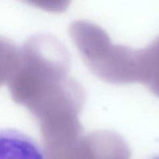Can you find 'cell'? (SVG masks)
<instances>
[{"label":"cell","mask_w":159,"mask_h":159,"mask_svg":"<svg viewBox=\"0 0 159 159\" xmlns=\"http://www.w3.org/2000/svg\"><path fill=\"white\" fill-rule=\"evenodd\" d=\"M69 71L68 51L53 36H33L21 48L1 40L2 84L39 124L80 113L84 92Z\"/></svg>","instance_id":"obj_1"},{"label":"cell","mask_w":159,"mask_h":159,"mask_svg":"<svg viewBox=\"0 0 159 159\" xmlns=\"http://www.w3.org/2000/svg\"><path fill=\"white\" fill-rule=\"evenodd\" d=\"M69 34L87 67L113 84L140 82L139 50L112 43L105 30L85 20L73 22Z\"/></svg>","instance_id":"obj_2"},{"label":"cell","mask_w":159,"mask_h":159,"mask_svg":"<svg viewBox=\"0 0 159 159\" xmlns=\"http://www.w3.org/2000/svg\"><path fill=\"white\" fill-rule=\"evenodd\" d=\"M0 159H47L37 143L14 130H2Z\"/></svg>","instance_id":"obj_3"},{"label":"cell","mask_w":159,"mask_h":159,"mask_svg":"<svg viewBox=\"0 0 159 159\" xmlns=\"http://www.w3.org/2000/svg\"><path fill=\"white\" fill-rule=\"evenodd\" d=\"M141 82L159 97V37L153 43L140 50Z\"/></svg>","instance_id":"obj_4"}]
</instances>
